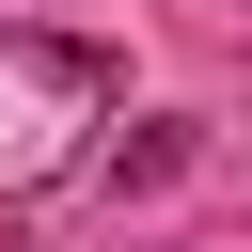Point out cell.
Returning a JSON list of instances; mask_svg holds the SVG:
<instances>
[{"instance_id": "6da1fadb", "label": "cell", "mask_w": 252, "mask_h": 252, "mask_svg": "<svg viewBox=\"0 0 252 252\" xmlns=\"http://www.w3.org/2000/svg\"><path fill=\"white\" fill-rule=\"evenodd\" d=\"M110 126V47L79 32H0V189H47Z\"/></svg>"}]
</instances>
